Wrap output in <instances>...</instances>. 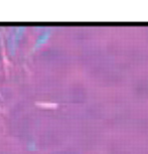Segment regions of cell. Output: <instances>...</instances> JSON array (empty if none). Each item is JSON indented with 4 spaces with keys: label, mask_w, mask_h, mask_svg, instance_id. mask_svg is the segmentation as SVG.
I'll return each mask as SVG.
<instances>
[{
    "label": "cell",
    "mask_w": 148,
    "mask_h": 154,
    "mask_svg": "<svg viewBox=\"0 0 148 154\" xmlns=\"http://www.w3.org/2000/svg\"><path fill=\"white\" fill-rule=\"evenodd\" d=\"M51 36V31L49 30H45L43 32H42L37 37L35 43H34V49H37L39 48H40L42 45H43L45 43L48 42V39Z\"/></svg>",
    "instance_id": "1"
},
{
    "label": "cell",
    "mask_w": 148,
    "mask_h": 154,
    "mask_svg": "<svg viewBox=\"0 0 148 154\" xmlns=\"http://www.w3.org/2000/svg\"><path fill=\"white\" fill-rule=\"evenodd\" d=\"M28 149H29L30 151L36 150V147H35V143H34V142H30V143L28 144Z\"/></svg>",
    "instance_id": "2"
}]
</instances>
